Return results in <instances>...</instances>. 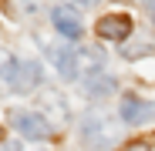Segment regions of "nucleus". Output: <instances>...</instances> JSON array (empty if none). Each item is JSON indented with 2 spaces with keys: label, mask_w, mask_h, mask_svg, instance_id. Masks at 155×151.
<instances>
[{
  "label": "nucleus",
  "mask_w": 155,
  "mask_h": 151,
  "mask_svg": "<svg viewBox=\"0 0 155 151\" xmlns=\"http://www.w3.org/2000/svg\"><path fill=\"white\" fill-rule=\"evenodd\" d=\"M47 57L58 64V74H61L64 81H78V71H74V44H71V47H64V50L47 47Z\"/></svg>",
  "instance_id": "8"
},
{
  "label": "nucleus",
  "mask_w": 155,
  "mask_h": 151,
  "mask_svg": "<svg viewBox=\"0 0 155 151\" xmlns=\"http://www.w3.org/2000/svg\"><path fill=\"white\" fill-rule=\"evenodd\" d=\"M105 67V50L94 47V44H84V47H74V71H78V81H88L94 74H101Z\"/></svg>",
  "instance_id": "3"
},
{
  "label": "nucleus",
  "mask_w": 155,
  "mask_h": 151,
  "mask_svg": "<svg viewBox=\"0 0 155 151\" xmlns=\"http://www.w3.org/2000/svg\"><path fill=\"white\" fill-rule=\"evenodd\" d=\"M132 27H135V24H132V17H128V14H105V17L98 20L94 30H98L101 40H128Z\"/></svg>",
  "instance_id": "5"
},
{
  "label": "nucleus",
  "mask_w": 155,
  "mask_h": 151,
  "mask_svg": "<svg viewBox=\"0 0 155 151\" xmlns=\"http://www.w3.org/2000/svg\"><path fill=\"white\" fill-rule=\"evenodd\" d=\"M148 50H152V47H128V44H125L121 54H125V57H142V54H148Z\"/></svg>",
  "instance_id": "11"
},
{
  "label": "nucleus",
  "mask_w": 155,
  "mask_h": 151,
  "mask_svg": "<svg viewBox=\"0 0 155 151\" xmlns=\"http://www.w3.org/2000/svg\"><path fill=\"white\" fill-rule=\"evenodd\" d=\"M41 84V64L37 61H17V71L10 77V91L14 94H27Z\"/></svg>",
  "instance_id": "6"
},
{
  "label": "nucleus",
  "mask_w": 155,
  "mask_h": 151,
  "mask_svg": "<svg viewBox=\"0 0 155 151\" xmlns=\"http://www.w3.org/2000/svg\"><path fill=\"white\" fill-rule=\"evenodd\" d=\"M81 138L88 148H111L121 138V128H118V121H111L105 114H88L81 121Z\"/></svg>",
  "instance_id": "1"
},
{
  "label": "nucleus",
  "mask_w": 155,
  "mask_h": 151,
  "mask_svg": "<svg viewBox=\"0 0 155 151\" xmlns=\"http://www.w3.org/2000/svg\"><path fill=\"white\" fill-rule=\"evenodd\" d=\"M121 151H152V148H148V141H132V144H125Z\"/></svg>",
  "instance_id": "12"
},
{
  "label": "nucleus",
  "mask_w": 155,
  "mask_h": 151,
  "mask_svg": "<svg viewBox=\"0 0 155 151\" xmlns=\"http://www.w3.org/2000/svg\"><path fill=\"white\" fill-rule=\"evenodd\" d=\"M84 91H88V97H108V94H115L118 91V81L111 77V74H94V77H88L84 81Z\"/></svg>",
  "instance_id": "9"
},
{
  "label": "nucleus",
  "mask_w": 155,
  "mask_h": 151,
  "mask_svg": "<svg viewBox=\"0 0 155 151\" xmlns=\"http://www.w3.org/2000/svg\"><path fill=\"white\" fill-rule=\"evenodd\" d=\"M51 24H54L68 40H78V37H81V20H78L74 7H68V4H61V7L51 10Z\"/></svg>",
  "instance_id": "7"
},
{
  "label": "nucleus",
  "mask_w": 155,
  "mask_h": 151,
  "mask_svg": "<svg viewBox=\"0 0 155 151\" xmlns=\"http://www.w3.org/2000/svg\"><path fill=\"white\" fill-rule=\"evenodd\" d=\"M118 114L125 124H148V121H155V101H142L138 94H125Z\"/></svg>",
  "instance_id": "4"
},
{
  "label": "nucleus",
  "mask_w": 155,
  "mask_h": 151,
  "mask_svg": "<svg viewBox=\"0 0 155 151\" xmlns=\"http://www.w3.org/2000/svg\"><path fill=\"white\" fill-rule=\"evenodd\" d=\"M145 7H148V14H152V20H155V0H145Z\"/></svg>",
  "instance_id": "14"
},
{
  "label": "nucleus",
  "mask_w": 155,
  "mask_h": 151,
  "mask_svg": "<svg viewBox=\"0 0 155 151\" xmlns=\"http://www.w3.org/2000/svg\"><path fill=\"white\" fill-rule=\"evenodd\" d=\"M64 4H68V7H94L98 0H64Z\"/></svg>",
  "instance_id": "13"
},
{
  "label": "nucleus",
  "mask_w": 155,
  "mask_h": 151,
  "mask_svg": "<svg viewBox=\"0 0 155 151\" xmlns=\"http://www.w3.org/2000/svg\"><path fill=\"white\" fill-rule=\"evenodd\" d=\"M10 124H14L17 134L31 138V141H41V138H47L51 131H54L51 121H47L44 114H37V111H14V114H10Z\"/></svg>",
  "instance_id": "2"
},
{
  "label": "nucleus",
  "mask_w": 155,
  "mask_h": 151,
  "mask_svg": "<svg viewBox=\"0 0 155 151\" xmlns=\"http://www.w3.org/2000/svg\"><path fill=\"white\" fill-rule=\"evenodd\" d=\"M44 108H51V111H58V118H61V121L68 118V104L61 101V94H58V91H47V94H44Z\"/></svg>",
  "instance_id": "10"
},
{
  "label": "nucleus",
  "mask_w": 155,
  "mask_h": 151,
  "mask_svg": "<svg viewBox=\"0 0 155 151\" xmlns=\"http://www.w3.org/2000/svg\"><path fill=\"white\" fill-rule=\"evenodd\" d=\"M4 151H20V148L17 144H4Z\"/></svg>",
  "instance_id": "15"
}]
</instances>
